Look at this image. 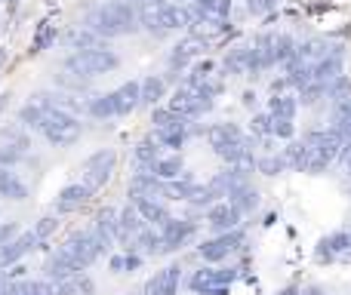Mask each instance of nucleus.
Segmentation results:
<instances>
[{"label": "nucleus", "mask_w": 351, "mask_h": 295, "mask_svg": "<svg viewBox=\"0 0 351 295\" xmlns=\"http://www.w3.org/2000/svg\"><path fill=\"white\" fill-rule=\"evenodd\" d=\"M86 31L99 37V40H108V37H127L133 31H139V10H136L130 0H108V3L96 6V10L86 16Z\"/></svg>", "instance_id": "nucleus-1"}, {"label": "nucleus", "mask_w": 351, "mask_h": 295, "mask_svg": "<svg viewBox=\"0 0 351 295\" xmlns=\"http://www.w3.org/2000/svg\"><path fill=\"white\" fill-rule=\"evenodd\" d=\"M302 142H305L302 172H308V175L327 172V169L333 166L336 160H339L342 148H346V142H342L330 127H324V129H308V133L302 136Z\"/></svg>", "instance_id": "nucleus-2"}, {"label": "nucleus", "mask_w": 351, "mask_h": 295, "mask_svg": "<svg viewBox=\"0 0 351 295\" xmlns=\"http://www.w3.org/2000/svg\"><path fill=\"white\" fill-rule=\"evenodd\" d=\"M111 246H114V240L96 234L93 228H77V231H71V234L62 240L59 249L74 261V265L80 268V271H86V268L96 265V261L102 259V255L108 253Z\"/></svg>", "instance_id": "nucleus-3"}, {"label": "nucleus", "mask_w": 351, "mask_h": 295, "mask_svg": "<svg viewBox=\"0 0 351 295\" xmlns=\"http://www.w3.org/2000/svg\"><path fill=\"white\" fill-rule=\"evenodd\" d=\"M117 65H121V55L99 43V47H93V49H77V53H71L62 62V71L74 74V77H80V80H90V77H99V74L117 71Z\"/></svg>", "instance_id": "nucleus-4"}, {"label": "nucleus", "mask_w": 351, "mask_h": 295, "mask_svg": "<svg viewBox=\"0 0 351 295\" xmlns=\"http://www.w3.org/2000/svg\"><path fill=\"white\" fill-rule=\"evenodd\" d=\"M40 136L53 148H71L84 136V123L71 111H47V117L40 123Z\"/></svg>", "instance_id": "nucleus-5"}, {"label": "nucleus", "mask_w": 351, "mask_h": 295, "mask_svg": "<svg viewBox=\"0 0 351 295\" xmlns=\"http://www.w3.org/2000/svg\"><path fill=\"white\" fill-rule=\"evenodd\" d=\"M243 243H247V231L243 228L225 231V234H216V237H206V240L197 243V259L204 261V265H222V261H228V255L241 253Z\"/></svg>", "instance_id": "nucleus-6"}, {"label": "nucleus", "mask_w": 351, "mask_h": 295, "mask_svg": "<svg viewBox=\"0 0 351 295\" xmlns=\"http://www.w3.org/2000/svg\"><path fill=\"white\" fill-rule=\"evenodd\" d=\"M114 166H117V151L114 148H99L80 163V172H84V185L90 188L93 194L102 191L105 185L111 181L114 175Z\"/></svg>", "instance_id": "nucleus-7"}, {"label": "nucleus", "mask_w": 351, "mask_h": 295, "mask_svg": "<svg viewBox=\"0 0 351 295\" xmlns=\"http://www.w3.org/2000/svg\"><path fill=\"white\" fill-rule=\"evenodd\" d=\"M213 99H206L204 92L191 90V86H176V90L170 92V99H167V108L173 111V114L185 117V120H200L204 114H210L213 111Z\"/></svg>", "instance_id": "nucleus-8"}, {"label": "nucleus", "mask_w": 351, "mask_h": 295, "mask_svg": "<svg viewBox=\"0 0 351 295\" xmlns=\"http://www.w3.org/2000/svg\"><path fill=\"white\" fill-rule=\"evenodd\" d=\"M160 231V243H164V253H179V249H185L188 243L194 240V234H197V222L194 218H170V222L164 225Z\"/></svg>", "instance_id": "nucleus-9"}, {"label": "nucleus", "mask_w": 351, "mask_h": 295, "mask_svg": "<svg viewBox=\"0 0 351 295\" xmlns=\"http://www.w3.org/2000/svg\"><path fill=\"white\" fill-rule=\"evenodd\" d=\"M93 200V191L84 185V181H71V185H65L59 194H56V216H74V212H80L86 203Z\"/></svg>", "instance_id": "nucleus-10"}, {"label": "nucleus", "mask_w": 351, "mask_h": 295, "mask_svg": "<svg viewBox=\"0 0 351 295\" xmlns=\"http://www.w3.org/2000/svg\"><path fill=\"white\" fill-rule=\"evenodd\" d=\"M204 222H206V228L213 231V237H216V234H225V231L241 228L243 218H241V212L228 203V200H219V203H213L210 209L204 212Z\"/></svg>", "instance_id": "nucleus-11"}, {"label": "nucleus", "mask_w": 351, "mask_h": 295, "mask_svg": "<svg viewBox=\"0 0 351 295\" xmlns=\"http://www.w3.org/2000/svg\"><path fill=\"white\" fill-rule=\"evenodd\" d=\"M127 194H130V200H136V197L170 200V197H167V181H160L158 175L148 172V169H133V175H130V185H127Z\"/></svg>", "instance_id": "nucleus-12"}, {"label": "nucleus", "mask_w": 351, "mask_h": 295, "mask_svg": "<svg viewBox=\"0 0 351 295\" xmlns=\"http://www.w3.org/2000/svg\"><path fill=\"white\" fill-rule=\"evenodd\" d=\"M130 203L136 206V212L142 216V222H145L148 228H164V225L173 218L170 203L160 197H136V200H130Z\"/></svg>", "instance_id": "nucleus-13"}, {"label": "nucleus", "mask_w": 351, "mask_h": 295, "mask_svg": "<svg viewBox=\"0 0 351 295\" xmlns=\"http://www.w3.org/2000/svg\"><path fill=\"white\" fill-rule=\"evenodd\" d=\"M188 290L194 295H228L231 286H222L216 280V265H200L197 271L188 277Z\"/></svg>", "instance_id": "nucleus-14"}, {"label": "nucleus", "mask_w": 351, "mask_h": 295, "mask_svg": "<svg viewBox=\"0 0 351 295\" xmlns=\"http://www.w3.org/2000/svg\"><path fill=\"white\" fill-rule=\"evenodd\" d=\"M37 246H40V243H37V237L31 234V231H22L16 240H10L6 246H0V268L19 265V261H22L28 253H34Z\"/></svg>", "instance_id": "nucleus-15"}, {"label": "nucleus", "mask_w": 351, "mask_h": 295, "mask_svg": "<svg viewBox=\"0 0 351 295\" xmlns=\"http://www.w3.org/2000/svg\"><path fill=\"white\" fill-rule=\"evenodd\" d=\"M74 274H80V268L74 265L59 246H56L53 253H49L47 265H43V280H49L53 286H59V283H65L68 277H74Z\"/></svg>", "instance_id": "nucleus-16"}, {"label": "nucleus", "mask_w": 351, "mask_h": 295, "mask_svg": "<svg viewBox=\"0 0 351 295\" xmlns=\"http://www.w3.org/2000/svg\"><path fill=\"white\" fill-rule=\"evenodd\" d=\"M342 74V47H336L330 55H324L321 62H315L311 65V80H317V84L327 86L330 80H336Z\"/></svg>", "instance_id": "nucleus-17"}, {"label": "nucleus", "mask_w": 351, "mask_h": 295, "mask_svg": "<svg viewBox=\"0 0 351 295\" xmlns=\"http://www.w3.org/2000/svg\"><path fill=\"white\" fill-rule=\"evenodd\" d=\"M111 92H114L117 117L133 114V111L142 105V99H139V80H127V84H121L117 90H111Z\"/></svg>", "instance_id": "nucleus-18"}, {"label": "nucleus", "mask_w": 351, "mask_h": 295, "mask_svg": "<svg viewBox=\"0 0 351 295\" xmlns=\"http://www.w3.org/2000/svg\"><path fill=\"white\" fill-rule=\"evenodd\" d=\"M164 157V151H160V145L154 142V136H145V139H139L136 142V148H133V166L136 169H148L152 172L154 169V163Z\"/></svg>", "instance_id": "nucleus-19"}, {"label": "nucleus", "mask_w": 351, "mask_h": 295, "mask_svg": "<svg viewBox=\"0 0 351 295\" xmlns=\"http://www.w3.org/2000/svg\"><path fill=\"white\" fill-rule=\"evenodd\" d=\"M167 80H164V74H148L145 80H139V99H142V105H152V108H158L160 102L167 99Z\"/></svg>", "instance_id": "nucleus-20"}, {"label": "nucleus", "mask_w": 351, "mask_h": 295, "mask_svg": "<svg viewBox=\"0 0 351 295\" xmlns=\"http://www.w3.org/2000/svg\"><path fill=\"white\" fill-rule=\"evenodd\" d=\"M0 197L22 203L28 197V181L16 172V169H0Z\"/></svg>", "instance_id": "nucleus-21"}, {"label": "nucleus", "mask_w": 351, "mask_h": 295, "mask_svg": "<svg viewBox=\"0 0 351 295\" xmlns=\"http://www.w3.org/2000/svg\"><path fill=\"white\" fill-rule=\"evenodd\" d=\"M84 111L93 117V120H111V117H117L114 92H96L93 99L84 102Z\"/></svg>", "instance_id": "nucleus-22"}, {"label": "nucleus", "mask_w": 351, "mask_h": 295, "mask_svg": "<svg viewBox=\"0 0 351 295\" xmlns=\"http://www.w3.org/2000/svg\"><path fill=\"white\" fill-rule=\"evenodd\" d=\"M188 123L191 120H185V123H179V127H167V129H154V142H158L160 148H173L176 154H179L182 148H185V142H188Z\"/></svg>", "instance_id": "nucleus-23"}, {"label": "nucleus", "mask_w": 351, "mask_h": 295, "mask_svg": "<svg viewBox=\"0 0 351 295\" xmlns=\"http://www.w3.org/2000/svg\"><path fill=\"white\" fill-rule=\"evenodd\" d=\"M96 280L90 277L86 271H80V274H74V277H68L65 283H59L56 286V295H96Z\"/></svg>", "instance_id": "nucleus-24"}, {"label": "nucleus", "mask_w": 351, "mask_h": 295, "mask_svg": "<svg viewBox=\"0 0 351 295\" xmlns=\"http://www.w3.org/2000/svg\"><path fill=\"white\" fill-rule=\"evenodd\" d=\"M247 62H250V47H243V43L231 47L222 62L225 77H241V74H247Z\"/></svg>", "instance_id": "nucleus-25"}, {"label": "nucleus", "mask_w": 351, "mask_h": 295, "mask_svg": "<svg viewBox=\"0 0 351 295\" xmlns=\"http://www.w3.org/2000/svg\"><path fill=\"white\" fill-rule=\"evenodd\" d=\"M228 203L234 206L237 212H241V218H247V216H253V212L259 209V203H262V200H259V191H256L253 185H247V188H241V191H234V194H231V197H228Z\"/></svg>", "instance_id": "nucleus-26"}, {"label": "nucleus", "mask_w": 351, "mask_h": 295, "mask_svg": "<svg viewBox=\"0 0 351 295\" xmlns=\"http://www.w3.org/2000/svg\"><path fill=\"white\" fill-rule=\"evenodd\" d=\"M330 129L339 136L342 142H351V99L342 105H333V114H330Z\"/></svg>", "instance_id": "nucleus-27"}, {"label": "nucleus", "mask_w": 351, "mask_h": 295, "mask_svg": "<svg viewBox=\"0 0 351 295\" xmlns=\"http://www.w3.org/2000/svg\"><path fill=\"white\" fill-rule=\"evenodd\" d=\"M296 111H299V102L290 92L268 99V114H271L274 120H296Z\"/></svg>", "instance_id": "nucleus-28"}, {"label": "nucleus", "mask_w": 351, "mask_h": 295, "mask_svg": "<svg viewBox=\"0 0 351 295\" xmlns=\"http://www.w3.org/2000/svg\"><path fill=\"white\" fill-rule=\"evenodd\" d=\"M284 68H287V74H284L287 86H296V92L302 90L305 84H311V65H308V62H302L299 55H296V59L287 62Z\"/></svg>", "instance_id": "nucleus-29"}, {"label": "nucleus", "mask_w": 351, "mask_h": 295, "mask_svg": "<svg viewBox=\"0 0 351 295\" xmlns=\"http://www.w3.org/2000/svg\"><path fill=\"white\" fill-rule=\"evenodd\" d=\"M152 172L158 175L160 181H173V179H179V175L185 172V163H182V154H164L158 163H154Z\"/></svg>", "instance_id": "nucleus-30"}, {"label": "nucleus", "mask_w": 351, "mask_h": 295, "mask_svg": "<svg viewBox=\"0 0 351 295\" xmlns=\"http://www.w3.org/2000/svg\"><path fill=\"white\" fill-rule=\"evenodd\" d=\"M43 117H47V111H43L37 102H25L22 108L16 111V120H19V127H22V129H34V133H40V123H43Z\"/></svg>", "instance_id": "nucleus-31"}, {"label": "nucleus", "mask_w": 351, "mask_h": 295, "mask_svg": "<svg viewBox=\"0 0 351 295\" xmlns=\"http://www.w3.org/2000/svg\"><path fill=\"white\" fill-rule=\"evenodd\" d=\"M96 234L108 237V240H117V209H111V206H105V209L96 212V218H93L90 225Z\"/></svg>", "instance_id": "nucleus-32"}, {"label": "nucleus", "mask_w": 351, "mask_h": 295, "mask_svg": "<svg viewBox=\"0 0 351 295\" xmlns=\"http://www.w3.org/2000/svg\"><path fill=\"white\" fill-rule=\"evenodd\" d=\"M0 145L19 148V151H25V154H28V148H31L28 129H22L19 123H6V127H0Z\"/></svg>", "instance_id": "nucleus-33"}, {"label": "nucleus", "mask_w": 351, "mask_h": 295, "mask_svg": "<svg viewBox=\"0 0 351 295\" xmlns=\"http://www.w3.org/2000/svg\"><path fill=\"white\" fill-rule=\"evenodd\" d=\"M280 157H284V166H287V169H293V172H302V163H305V142H302V139L287 142V148H280Z\"/></svg>", "instance_id": "nucleus-34"}, {"label": "nucleus", "mask_w": 351, "mask_h": 295, "mask_svg": "<svg viewBox=\"0 0 351 295\" xmlns=\"http://www.w3.org/2000/svg\"><path fill=\"white\" fill-rule=\"evenodd\" d=\"M327 99L333 105L348 102V99H351V77H348V74H339L336 80H330V84H327Z\"/></svg>", "instance_id": "nucleus-35"}, {"label": "nucleus", "mask_w": 351, "mask_h": 295, "mask_svg": "<svg viewBox=\"0 0 351 295\" xmlns=\"http://www.w3.org/2000/svg\"><path fill=\"white\" fill-rule=\"evenodd\" d=\"M321 243L336 255V259H342V255H346L348 249H351V240H348V231H346V228H339V231H333V234L321 237Z\"/></svg>", "instance_id": "nucleus-36"}, {"label": "nucleus", "mask_w": 351, "mask_h": 295, "mask_svg": "<svg viewBox=\"0 0 351 295\" xmlns=\"http://www.w3.org/2000/svg\"><path fill=\"white\" fill-rule=\"evenodd\" d=\"M284 169H287V166H284V157H280V151L256 157V172H262V175H280Z\"/></svg>", "instance_id": "nucleus-37"}, {"label": "nucleus", "mask_w": 351, "mask_h": 295, "mask_svg": "<svg viewBox=\"0 0 351 295\" xmlns=\"http://www.w3.org/2000/svg\"><path fill=\"white\" fill-rule=\"evenodd\" d=\"M321 99H327V86L317 84V80H311V84H305L302 90L296 92V102L305 105V108H311V105H317Z\"/></svg>", "instance_id": "nucleus-38"}, {"label": "nucleus", "mask_w": 351, "mask_h": 295, "mask_svg": "<svg viewBox=\"0 0 351 295\" xmlns=\"http://www.w3.org/2000/svg\"><path fill=\"white\" fill-rule=\"evenodd\" d=\"M274 59H278V65L296 59V40L290 34H274Z\"/></svg>", "instance_id": "nucleus-39"}, {"label": "nucleus", "mask_w": 351, "mask_h": 295, "mask_svg": "<svg viewBox=\"0 0 351 295\" xmlns=\"http://www.w3.org/2000/svg\"><path fill=\"white\" fill-rule=\"evenodd\" d=\"M56 37H59V31H56V25L43 22L40 28H37L34 40H31V53H43V49H49L56 43Z\"/></svg>", "instance_id": "nucleus-40"}, {"label": "nucleus", "mask_w": 351, "mask_h": 295, "mask_svg": "<svg viewBox=\"0 0 351 295\" xmlns=\"http://www.w3.org/2000/svg\"><path fill=\"white\" fill-rule=\"evenodd\" d=\"M56 231H59V216H40L34 222V228H31V234L37 237V243H47Z\"/></svg>", "instance_id": "nucleus-41"}, {"label": "nucleus", "mask_w": 351, "mask_h": 295, "mask_svg": "<svg viewBox=\"0 0 351 295\" xmlns=\"http://www.w3.org/2000/svg\"><path fill=\"white\" fill-rule=\"evenodd\" d=\"M152 123H154V129H167V127H179V123H185V117L173 114L167 105H158V108H152Z\"/></svg>", "instance_id": "nucleus-42"}, {"label": "nucleus", "mask_w": 351, "mask_h": 295, "mask_svg": "<svg viewBox=\"0 0 351 295\" xmlns=\"http://www.w3.org/2000/svg\"><path fill=\"white\" fill-rule=\"evenodd\" d=\"M271 114L268 111H256L253 120H250V136L253 139H265V136H271Z\"/></svg>", "instance_id": "nucleus-43"}, {"label": "nucleus", "mask_w": 351, "mask_h": 295, "mask_svg": "<svg viewBox=\"0 0 351 295\" xmlns=\"http://www.w3.org/2000/svg\"><path fill=\"white\" fill-rule=\"evenodd\" d=\"M25 151L10 148V145H0V169H16L19 163H25Z\"/></svg>", "instance_id": "nucleus-44"}, {"label": "nucleus", "mask_w": 351, "mask_h": 295, "mask_svg": "<svg viewBox=\"0 0 351 295\" xmlns=\"http://www.w3.org/2000/svg\"><path fill=\"white\" fill-rule=\"evenodd\" d=\"M271 120H274V117H271ZM271 136L278 142H293V139H296V123H293V120H274L271 123Z\"/></svg>", "instance_id": "nucleus-45"}, {"label": "nucleus", "mask_w": 351, "mask_h": 295, "mask_svg": "<svg viewBox=\"0 0 351 295\" xmlns=\"http://www.w3.org/2000/svg\"><path fill=\"white\" fill-rule=\"evenodd\" d=\"M22 295H56V286L49 280H25L22 286Z\"/></svg>", "instance_id": "nucleus-46"}, {"label": "nucleus", "mask_w": 351, "mask_h": 295, "mask_svg": "<svg viewBox=\"0 0 351 295\" xmlns=\"http://www.w3.org/2000/svg\"><path fill=\"white\" fill-rule=\"evenodd\" d=\"M71 47H74V53H77V49H93V47H99V37L93 34V31H74L71 34Z\"/></svg>", "instance_id": "nucleus-47"}, {"label": "nucleus", "mask_w": 351, "mask_h": 295, "mask_svg": "<svg viewBox=\"0 0 351 295\" xmlns=\"http://www.w3.org/2000/svg\"><path fill=\"white\" fill-rule=\"evenodd\" d=\"M274 6H278V0H247L250 16H268V12H274Z\"/></svg>", "instance_id": "nucleus-48"}, {"label": "nucleus", "mask_w": 351, "mask_h": 295, "mask_svg": "<svg viewBox=\"0 0 351 295\" xmlns=\"http://www.w3.org/2000/svg\"><path fill=\"white\" fill-rule=\"evenodd\" d=\"M19 234H22V225L19 222H0V246H6L10 240H16Z\"/></svg>", "instance_id": "nucleus-49"}, {"label": "nucleus", "mask_w": 351, "mask_h": 295, "mask_svg": "<svg viewBox=\"0 0 351 295\" xmlns=\"http://www.w3.org/2000/svg\"><path fill=\"white\" fill-rule=\"evenodd\" d=\"M59 86H65V90H74V92H80V90H86V80H80V77H74V74H68V71H62L59 77ZM62 90V92H65Z\"/></svg>", "instance_id": "nucleus-50"}, {"label": "nucleus", "mask_w": 351, "mask_h": 295, "mask_svg": "<svg viewBox=\"0 0 351 295\" xmlns=\"http://www.w3.org/2000/svg\"><path fill=\"white\" fill-rule=\"evenodd\" d=\"M142 261H145V259H142L139 253H123V274H127V271H130V274L139 271Z\"/></svg>", "instance_id": "nucleus-51"}, {"label": "nucleus", "mask_w": 351, "mask_h": 295, "mask_svg": "<svg viewBox=\"0 0 351 295\" xmlns=\"http://www.w3.org/2000/svg\"><path fill=\"white\" fill-rule=\"evenodd\" d=\"M315 259H317V261H321V265H330V261H339V259H336V255H333V253H330V249H327V246H324V243H321V240H317V246H315Z\"/></svg>", "instance_id": "nucleus-52"}, {"label": "nucleus", "mask_w": 351, "mask_h": 295, "mask_svg": "<svg viewBox=\"0 0 351 295\" xmlns=\"http://www.w3.org/2000/svg\"><path fill=\"white\" fill-rule=\"evenodd\" d=\"M108 268H111V274H123V253H121V255H111V259H108Z\"/></svg>", "instance_id": "nucleus-53"}, {"label": "nucleus", "mask_w": 351, "mask_h": 295, "mask_svg": "<svg viewBox=\"0 0 351 295\" xmlns=\"http://www.w3.org/2000/svg\"><path fill=\"white\" fill-rule=\"evenodd\" d=\"M241 102H243V108H256V92L247 90V92L241 96Z\"/></svg>", "instance_id": "nucleus-54"}, {"label": "nucleus", "mask_w": 351, "mask_h": 295, "mask_svg": "<svg viewBox=\"0 0 351 295\" xmlns=\"http://www.w3.org/2000/svg\"><path fill=\"white\" fill-rule=\"evenodd\" d=\"M299 295H324V290H321V286H302Z\"/></svg>", "instance_id": "nucleus-55"}, {"label": "nucleus", "mask_w": 351, "mask_h": 295, "mask_svg": "<svg viewBox=\"0 0 351 295\" xmlns=\"http://www.w3.org/2000/svg\"><path fill=\"white\" fill-rule=\"evenodd\" d=\"M346 231H348V240H351V225H348V228H346Z\"/></svg>", "instance_id": "nucleus-56"}, {"label": "nucleus", "mask_w": 351, "mask_h": 295, "mask_svg": "<svg viewBox=\"0 0 351 295\" xmlns=\"http://www.w3.org/2000/svg\"><path fill=\"white\" fill-rule=\"evenodd\" d=\"M130 3H133V0H130Z\"/></svg>", "instance_id": "nucleus-57"}]
</instances>
